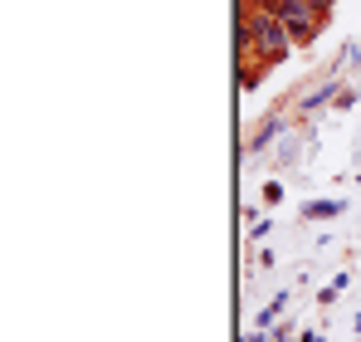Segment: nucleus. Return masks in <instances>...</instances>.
<instances>
[{
    "mask_svg": "<svg viewBox=\"0 0 361 342\" xmlns=\"http://www.w3.org/2000/svg\"><path fill=\"white\" fill-rule=\"evenodd\" d=\"M244 25H249V35H254V54H264L269 64L274 59H283L288 49H293V35H288V25L264 5V10H244L240 15Z\"/></svg>",
    "mask_w": 361,
    "mask_h": 342,
    "instance_id": "1",
    "label": "nucleus"
},
{
    "mask_svg": "<svg viewBox=\"0 0 361 342\" xmlns=\"http://www.w3.org/2000/svg\"><path fill=\"white\" fill-rule=\"evenodd\" d=\"M312 5H317V10H332V0H312Z\"/></svg>",
    "mask_w": 361,
    "mask_h": 342,
    "instance_id": "4",
    "label": "nucleus"
},
{
    "mask_svg": "<svg viewBox=\"0 0 361 342\" xmlns=\"http://www.w3.org/2000/svg\"><path fill=\"white\" fill-rule=\"evenodd\" d=\"M269 10L288 25V35H293V45H307L317 30H322V20H327V10H317L312 0H269Z\"/></svg>",
    "mask_w": 361,
    "mask_h": 342,
    "instance_id": "2",
    "label": "nucleus"
},
{
    "mask_svg": "<svg viewBox=\"0 0 361 342\" xmlns=\"http://www.w3.org/2000/svg\"><path fill=\"white\" fill-rule=\"evenodd\" d=\"M302 216H312V220H337V216H342V201H312Z\"/></svg>",
    "mask_w": 361,
    "mask_h": 342,
    "instance_id": "3",
    "label": "nucleus"
}]
</instances>
